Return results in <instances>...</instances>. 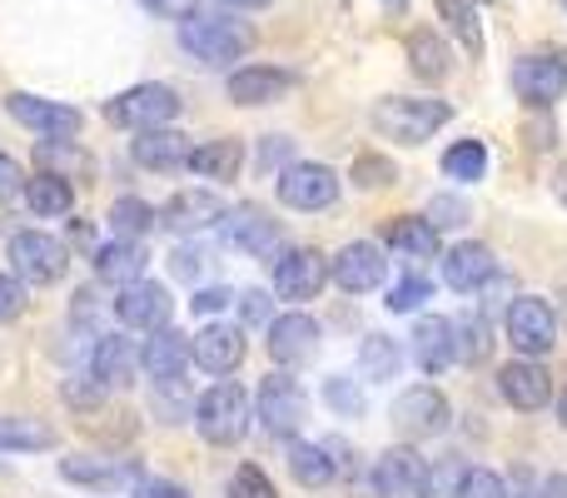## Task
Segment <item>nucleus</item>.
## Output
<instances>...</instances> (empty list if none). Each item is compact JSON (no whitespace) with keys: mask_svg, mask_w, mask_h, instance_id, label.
<instances>
[{"mask_svg":"<svg viewBox=\"0 0 567 498\" xmlns=\"http://www.w3.org/2000/svg\"><path fill=\"white\" fill-rule=\"evenodd\" d=\"M169 309H175V299H169L165 284H150V280H130V284H120L115 319L125 324V329H140V334L165 329V324H169Z\"/></svg>","mask_w":567,"mask_h":498,"instance_id":"obj_12","label":"nucleus"},{"mask_svg":"<svg viewBox=\"0 0 567 498\" xmlns=\"http://www.w3.org/2000/svg\"><path fill=\"white\" fill-rule=\"evenodd\" d=\"M498 394L513 404L518 414H538L553 399V379L538 359H513L498 369Z\"/></svg>","mask_w":567,"mask_h":498,"instance_id":"obj_19","label":"nucleus"},{"mask_svg":"<svg viewBox=\"0 0 567 498\" xmlns=\"http://www.w3.org/2000/svg\"><path fill=\"white\" fill-rule=\"evenodd\" d=\"M90 374H95L105 389H125L140 374V344L125 334H95L90 344Z\"/></svg>","mask_w":567,"mask_h":498,"instance_id":"obj_18","label":"nucleus"},{"mask_svg":"<svg viewBox=\"0 0 567 498\" xmlns=\"http://www.w3.org/2000/svg\"><path fill=\"white\" fill-rule=\"evenodd\" d=\"M423 220H429L433 230L463 225V220H468V205H463V200H449V195H443V200H433V205H429V215H423Z\"/></svg>","mask_w":567,"mask_h":498,"instance_id":"obj_48","label":"nucleus"},{"mask_svg":"<svg viewBox=\"0 0 567 498\" xmlns=\"http://www.w3.org/2000/svg\"><path fill=\"white\" fill-rule=\"evenodd\" d=\"M429 294H433V280H423V274L413 270L403 284H393L389 309H393V314H413V309H423V304H429Z\"/></svg>","mask_w":567,"mask_h":498,"instance_id":"obj_43","label":"nucleus"},{"mask_svg":"<svg viewBox=\"0 0 567 498\" xmlns=\"http://www.w3.org/2000/svg\"><path fill=\"white\" fill-rule=\"evenodd\" d=\"M433 10H439L443 26L458 35V45L478 60L483 55V30H478V10H473V0H433Z\"/></svg>","mask_w":567,"mask_h":498,"instance_id":"obj_35","label":"nucleus"},{"mask_svg":"<svg viewBox=\"0 0 567 498\" xmlns=\"http://www.w3.org/2000/svg\"><path fill=\"white\" fill-rule=\"evenodd\" d=\"M10 264L25 284H55L70 270V250L55 235H40V230H20L10 240Z\"/></svg>","mask_w":567,"mask_h":498,"instance_id":"obj_10","label":"nucleus"},{"mask_svg":"<svg viewBox=\"0 0 567 498\" xmlns=\"http://www.w3.org/2000/svg\"><path fill=\"white\" fill-rule=\"evenodd\" d=\"M303 414H309V399H303L299 379H289V374H269L265 384H259V399H255V419L265 434H275V439H293V434L303 429Z\"/></svg>","mask_w":567,"mask_h":498,"instance_id":"obj_5","label":"nucleus"},{"mask_svg":"<svg viewBox=\"0 0 567 498\" xmlns=\"http://www.w3.org/2000/svg\"><path fill=\"white\" fill-rule=\"evenodd\" d=\"M453 354L458 364H478L488 354V324L483 319H458L453 324Z\"/></svg>","mask_w":567,"mask_h":498,"instance_id":"obj_41","label":"nucleus"},{"mask_svg":"<svg viewBox=\"0 0 567 498\" xmlns=\"http://www.w3.org/2000/svg\"><path fill=\"white\" fill-rule=\"evenodd\" d=\"M473 6H493V0H473Z\"/></svg>","mask_w":567,"mask_h":498,"instance_id":"obj_62","label":"nucleus"},{"mask_svg":"<svg viewBox=\"0 0 567 498\" xmlns=\"http://www.w3.org/2000/svg\"><path fill=\"white\" fill-rule=\"evenodd\" d=\"M239 314H245V324H265L275 314V299L265 289H249V294H239Z\"/></svg>","mask_w":567,"mask_h":498,"instance_id":"obj_50","label":"nucleus"},{"mask_svg":"<svg viewBox=\"0 0 567 498\" xmlns=\"http://www.w3.org/2000/svg\"><path fill=\"white\" fill-rule=\"evenodd\" d=\"M329 284V254L313 250V245H299V250H284L275 260V294L289 304H303Z\"/></svg>","mask_w":567,"mask_h":498,"instance_id":"obj_9","label":"nucleus"},{"mask_svg":"<svg viewBox=\"0 0 567 498\" xmlns=\"http://www.w3.org/2000/svg\"><path fill=\"white\" fill-rule=\"evenodd\" d=\"M140 464H115V459H60V479L80 484V489H125L140 479Z\"/></svg>","mask_w":567,"mask_h":498,"instance_id":"obj_27","label":"nucleus"},{"mask_svg":"<svg viewBox=\"0 0 567 498\" xmlns=\"http://www.w3.org/2000/svg\"><path fill=\"white\" fill-rule=\"evenodd\" d=\"M175 115H179V90L159 85V80H145V85L110 100V120L125 130H155V125H169Z\"/></svg>","mask_w":567,"mask_h":498,"instance_id":"obj_8","label":"nucleus"},{"mask_svg":"<svg viewBox=\"0 0 567 498\" xmlns=\"http://www.w3.org/2000/svg\"><path fill=\"white\" fill-rule=\"evenodd\" d=\"M20 190H25V175H20V165L10 155H0V205H6V200H16Z\"/></svg>","mask_w":567,"mask_h":498,"instance_id":"obj_52","label":"nucleus"},{"mask_svg":"<svg viewBox=\"0 0 567 498\" xmlns=\"http://www.w3.org/2000/svg\"><path fill=\"white\" fill-rule=\"evenodd\" d=\"M508 498H543V489L528 479V474H513V484H508Z\"/></svg>","mask_w":567,"mask_h":498,"instance_id":"obj_55","label":"nucleus"},{"mask_svg":"<svg viewBox=\"0 0 567 498\" xmlns=\"http://www.w3.org/2000/svg\"><path fill=\"white\" fill-rule=\"evenodd\" d=\"M299 85L293 70H279V65H245L229 75V100L235 105H279L289 90Z\"/></svg>","mask_w":567,"mask_h":498,"instance_id":"obj_21","label":"nucleus"},{"mask_svg":"<svg viewBox=\"0 0 567 498\" xmlns=\"http://www.w3.org/2000/svg\"><path fill=\"white\" fill-rule=\"evenodd\" d=\"M169 270H175L179 280H195V274H199V254L195 250H175V254H169Z\"/></svg>","mask_w":567,"mask_h":498,"instance_id":"obj_54","label":"nucleus"},{"mask_svg":"<svg viewBox=\"0 0 567 498\" xmlns=\"http://www.w3.org/2000/svg\"><path fill=\"white\" fill-rule=\"evenodd\" d=\"M215 6H225V10H265L269 0H215Z\"/></svg>","mask_w":567,"mask_h":498,"instance_id":"obj_58","label":"nucleus"},{"mask_svg":"<svg viewBox=\"0 0 567 498\" xmlns=\"http://www.w3.org/2000/svg\"><path fill=\"white\" fill-rule=\"evenodd\" d=\"M6 110L10 120H20L25 130H35V135H80V110L75 105H60V100H40V95H25V90H16V95H6Z\"/></svg>","mask_w":567,"mask_h":498,"instance_id":"obj_16","label":"nucleus"},{"mask_svg":"<svg viewBox=\"0 0 567 498\" xmlns=\"http://www.w3.org/2000/svg\"><path fill=\"white\" fill-rule=\"evenodd\" d=\"M443 175L458 180V185H478L488 175V150L478 140H458V145L443 150Z\"/></svg>","mask_w":567,"mask_h":498,"instance_id":"obj_36","label":"nucleus"},{"mask_svg":"<svg viewBox=\"0 0 567 498\" xmlns=\"http://www.w3.org/2000/svg\"><path fill=\"white\" fill-rule=\"evenodd\" d=\"M289 474L303 489H329L333 484V459L323 444H293L289 449Z\"/></svg>","mask_w":567,"mask_h":498,"instance_id":"obj_34","label":"nucleus"},{"mask_svg":"<svg viewBox=\"0 0 567 498\" xmlns=\"http://www.w3.org/2000/svg\"><path fill=\"white\" fill-rule=\"evenodd\" d=\"M508 344L523 354V359H538L558 344V314H553L548 299L538 294H518L508 304Z\"/></svg>","mask_w":567,"mask_h":498,"instance_id":"obj_7","label":"nucleus"},{"mask_svg":"<svg viewBox=\"0 0 567 498\" xmlns=\"http://www.w3.org/2000/svg\"><path fill=\"white\" fill-rule=\"evenodd\" d=\"M179 45L189 50L205 65H229V60L249 55L255 45V30L245 20H235L229 10H215V16H185L179 20Z\"/></svg>","mask_w":567,"mask_h":498,"instance_id":"obj_1","label":"nucleus"},{"mask_svg":"<svg viewBox=\"0 0 567 498\" xmlns=\"http://www.w3.org/2000/svg\"><path fill=\"white\" fill-rule=\"evenodd\" d=\"M279 155H289V145H284V135H275V140H269V150H265V155H259V165H275Z\"/></svg>","mask_w":567,"mask_h":498,"instance_id":"obj_56","label":"nucleus"},{"mask_svg":"<svg viewBox=\"0 0 567 498\" xmlns=\"http://www.w3.org/2000/svg\"><path fill=\"white\" fill-rule=\"evenodd\" d=\"M513 90H518V100L548 110L553 100L567 95V60L563 55H523L518 65H513Z\"/></svg>","mask_w":567,"mask_h":498,"instance_id":"obj_15","label":"nucleus"},{"mask_svg":"<svg viewBox=\"0 0 567 498\" xmlns=\"http://www.w3.org/2000/svg\"><path fill=\"white\" fill-rule=\"evenodd\" d=\"M140 6H145L150 16H159V20H185V16H195L199 0H140Z\"/></svg>","mask_w":567,"mask_h":498,"instance_id":"obj_51","label":"nucleus"},{"mask_svg":"<svg viewBox=\"0 0 567 498\" xmlns=\"http://www.w3.org/2000/svg\"><path fill=\"white\" fill-rule=\"evenodd\" d=\"M319 354V324L309 319L303 309H289L269 324V359L284 364V369H299Z\"/></svg>","mask_w":567,"mask_h":498,"instance_id":"obj_17","label":"nucleus"},{"mask_svg":"<svg viewBox=\"0 0 567 498\" xmlns=\"http://www.w3.org/2000/svg\"><path fill=\"white\" fill-rule=\"evenodd\" d=\"M25 205L35 210V215H70L75 210V185H70L65 175H55V170H40V175H25Z\"/></svg>","mask_w":567,"mask_h":498,"instance_id":"obj_29","label":"nucleus"},{"mask_svg":"<svg viewBox=\"0 0 567 498\" xmlns=\"http://www.w3.org/2000/svg\"><path fill=\"white\" fill-rule=\"evenodd\" d=\"M229 498H279V489L259 464H239L235 479H229Z\"/></svg>","mask_w":567,"mask_h":498,"instance_id":"obj_42","label":"nucleus"},{"mask_svg":"<svg viewBox=\"0 0 567 498\" xmlns=\"http://www.w3.org/2000/svg\"><path fill=\"white\" fill-rule=\"evenodd\" d=\"M329 280L339 284L343 294H369V289H379V284L389 280V260H383L379 245H369V240H353V245H343L329 260Z\"/></svg>","mask_w":567,"mask_h":498,"instance_id":"obj_13","label":"nucleus"},{"mask_svg":"<svg viewBox=\"0 0 567 498\" xmlns=\"http://www.w3.org/2000/svg\"><path fill=\"white\" fill-rule=\"evenodd\" d=\"M245 329H235V324H205V329L189 339V364H199L205 374H215V379H225V374H235L239 364H245Z\"/></svg>","mask_w":567,"mask_h":498,"instance_id":"obj_14","label":"nucleus"},{"mask_svg":"<svg viewBox=\"0 0 567 498\" xmlns=\"http://www.w3.org/2000/svg\"><path fill=\"white\" fill-rule=\"evenodd\" d=\"M100 399H105V384H100L95 374H75V379H65V404L70 409H95Z\"/></svg>","mask_w":567,"mask_h":498,"instance_id":"obj_46","label":"nucleus"},{"mask_svg":"<svg viewBox=\"0 0 567 498\" xmlns=\"http://www.w3.org/2000/svg\"><path fill=\"white\" fill-rule=\"evenodd\" d=\"M90 264H95L100 280L130 284V280H145L150 254H145V240H110V245L95 250V260H90Z\"/></svg>","mask_w":567,"mask_h":498,"instance_id":"obj_28","label":"nucleus"},{"mask_svg":"<svg viewBox=\"0 0 567 498\" xmlns=\"http://www.w3.org/2000/svg\"><path fill=\"white\" fill-rule=\"evenodd\" d=\"M409 70L423 80V85H439V80H449V70H453V50L443 45L433 30H413L409 35Z\"/></svg>","mask_w":567,"mask_h":498,"instance_id":"obj_31","label":"nucleus"},{"mask_svg":"<svg viewBox=\"0 0 567 498\" xmlns=\"http://www.w3.org/2000/svg\"><path fill=\"white\" fill-rule=\"evenodd\" d=\"M563 6H567V0H563Z\"/></svg>","mask_w":567,"mask_h":498,"instance_id":"obj_63","label":"nucleus"},{"mask_svg":"<svg viewBox=\"0 0 567 498\" xmlns=\"http://www.w3.org/2000/svg\"><path fill=\"white\" fill-rule=\"evenodd\" d=\"M543 498H567V474H553V479L543 484Z\"/></svg>","mask_w":567,"mask_h":498,"instance_id":"obj_57","label":"nucleus"},{"mask_svg":"<svg viewBox=\"0 0 567 498\" xmlns=\"http://www.w3.org/2000/svg\"><path fill=\"white\" fill-rule=\"evenodd\" d=\"M409 339H413V364H419L423 374H443L449 364H458V354H453V319L423 314Z\"/></svg>","mask_w":567,"mask_h":498,"instance_id":"obj_25","label":"nucleus"},{"mask_svg":"<svg viewBox=\"0 0 567 498\" xmlns=\"http://www.w3.org/2000/svg\"><path fill=\"white\" fill-rule=\"evenodd\" d=\"M275 195L284 210H329L339 200V175L329 165H313V160H293L289 170H279Z\"/></svg>","mask_w":567,"mask_h":498,"instance_id":"obj_6","label":"nucleus"},{"mask_svg":"<svg viewBox=\"0 0 567 498\" xmlns=\"http://www.w3.org/2000/svg\"><path fill=\"white\" fill-rule=\"evenodd\" d=\"M383 10H389V16H403V10H409V0H383Z\"/></svg>","mask_w":567,"mask_h":498,"instance_id":"obj_60","label":"nucleus"},{"mask_svg":"<svg viewBox=\"0 0 567 498\" xmlns=\"http://www.w3.org/2000/svg\"><path fill=\"white\" fill-rule=\"evenodd\" d=\"M463 474H468V464H463V459L429 464V469H423V484H419V498H458Z\"/></svg>","mask_w":567,"mask_h":498,"instance_id":"obj_39","label":"nucleus"},{"mask_svg":"<svg viewBox=\"0 0 567 498\" xmlns=\"http://www.w3.org/2000/svg\"><path fill=\"white\" fill-rule=\"evenodd\" d=\"M110 230H115V240H145L150 230L159 225V215L145 205L140 195H120L115 205H110V220H105Z\"/></svg>","mask_w":567,"mask_h":498,"instance_id":"obj_33","label":"nucleus"},{"mask_svg":"<svg viewBox=\"0 0 567 498\" xmlns=\"http://www.w3.org/2000/svg\"><path fill=\"white\" fill-rule=\"evenodd\" d=\"M130 494H135V498H189V489H185V484L150 479V474H140V479L130 484Z\"/></svg>","mask_w":567,"mask_h":498,"instance_id":"obj_49","label":"nucleus"},{"mask_svg":"<svg viewBox=\"0 0 567 498\" xmlns=\"http://www.w3.org/2000/svg\"><path fill=\"white\" fill-rule=\"evenodd\" d=\"M423 469H429V464H423L419 454L409 449V444H399V449L379 454V464H373V494H379V498H409V494H419Z\"/></svg>","mask_w":567,"mask_h":498,"instance_id":"obj_24","label":"nucleus"},{"mask_svg":"<svg viewBox=\"0 0 567 498\" xmlns=\"http://www.w3.org/2000/svg\"><path fill=\"white\" fill-rule=\"evenodd\" d=\"M458 498H508V479H498L493 469H468Z\"/></svg>","mask_w":567,"mask_h":498,"instance_id":"obj_45","label":"nucleus"},{"mask_svg":"<svg viewBox=\"0 0 567 498\" xmlns=\"http://www.w3.org/2000/svg\"><path fill=\"white\" fill-rule=\"evenodd\" d=\"M140 369H145L155 384H185L189 339L175 329H155L145 344H140Z\"/></svg>","mask_w":567,"mask_h":498,"instance_id":"obj_22","label":"nucleus"},{"mask_svg":"<svg viewBox=\"0 0 567 498\" xmlns=\"http://www.w3.org/2000/svg\"><path fill=\"white\" fill-rule=\"evenodd\" d=\"M389 250L403 254L409 264H423L439 254V230L419 215H403V220H393V230H389Z\"/></svg>","mask_w":567,"mask_h":498,"instance_id":"obj_32","label":"nucleus"},{"mask_svg":"<svg viewBox=\"0 0 567 498\" xmlns=\"http://www.w3.org/2000/svg\"><path fill=\"white\" fill-rule=\"evenodd\" d=\"M249 419H255V404H249V394L239 389L235 379H219L215 389H205L195 404V429H199V439L215 444V449H229V444L245 439Z\"/></svg>","mask_w":567,"mask_h":498,"instance_id":"obj_2","label":"nucleus"},{"mask_svg":"<svg viewBox=\"0 0 567 498\" xmlns=\"http://www.w3.org/2000/svg\"><path fill=\"white\" fill-rule=\"evenodd\" d=\"M493 274H498V254L488 245H478V240H463V245H453L443 254V284L458 294H478Z\"/></svg>","mask_w":567,"mask_h":498,"instance_id":"obj_20","label":"nucleus"},{"mask_svg":"<svg viewBox=\"0 0 567 498\" xmlns=\"http://www.w3.org/2000/svg\"><path fill=\"white\" fill-rule=\"evenodd\" d=\"M189 140L175 135L169 125H155V130H135V145L130 155L140 160L145 170H189Z\"/></svg>","mask_w":567,"mask_h":498,"instance_id":"obj_26","label":"nucleus"},{"mask_svg":"<svg viewBox=\"0 0 567 498\" xmlns=\"http://www.w3.org/2000/svg\"><path fill=\"white\" fill-rule=\"evenodd\" d=\"M229 299H235V294H229L225 284H209V289L195 294V309L199 314H219V309H229Z\"/></svg>","mask_w":567,"mask_h":498,"instance_id":"obj_53","label":"nucleus"},{"mask_svg":"<svg viewBox=\"0 0 567 498\" xmlns=\"http://www.w3.org/2000/svg\"><path fill=\"white\" fill-rule=\"evenodd\" d=\"M553 195L567 205V165H558V175H553Z\"/></svg>","mask_w":567,"mask_h":498,"instance_id":"obj_59","label":"nucleus"},{"mask_svg":"<svg viewBox=\"0 0 567 498\" xmlns=\"http://www.w3.org/2000/svg\"><path fill=\"white\" fill-rule=\"evenodd\" d=\"M399 364H403V354H399V344L389 339V334H369V339L359 344V374L363 379H393L399 374Z\"/></svg>","mask_w":567,"mask_h":498,"instance_id":"obj_37","label":"nucleus"},{"mask_svg":"<svg viewBox=\"0 0 567 498\" xmlns=\"http://www.w3.org/2000/svg\"><path fill=\"white\" fill-rule=\"evenodd\" d=\"M353 180H359L363 190H383L399 180V170H393V160H383V155H359L353 160Z\"/></svg>","mask_w":567,"mask_h":498,"instance_id":"obj_44","label":"nucleus"},{"mask_svg":"<svg viewBox=\"0 0 567 498\" xmlns=\"http://www.w3.org/2000/svg\"><path fill=\"white\" fill-rule=\"evenodd\" d=\"M363 379H323V404H329L339 419H363V409H369V399H363V389H359Z\"/></svg>","mask_w":567,"mask_h":498,"instance_id":"obj_40","label":"nucleus"},{"mask_svg":"<svg viewBox=\"0 0 567 498\" xmlns=\"http://www.w3.org/2000/svg\"><path fill=\"white\" fill-rule=\"evenodd\" d=\"M558 419H563V429H567V389L558 394Z\"/></svg>","mask_w":567,"mask_h":498,"instance_id":"obj_61","label":"nucleus"},{"mask_svg":"<svg viewBox=\"0 0 567 498\" xmlns=\"http://www.w3.org/2000/svg\"><path fill=\"white\" fill-rule=\"evenodd\" d=\"M449 120H453V110L443 105V100H429V95H389L373 105L379 135L399 140V145H423V140L439 135Z\"/></svg>","mask_w":567,"mask_h":498,"instance_id":"obj_3","label":"nucleus"},{"mask_svg":"<svg viewBox=\"0 0 567 498\" xmlns=\"http://www.w3.org/2000/svg\"><path fill=\"white\" fill-rule=\"evenodd\" d=\"M389 419H393V429H399V439L419 444V439H433V434L449 429L453 409H449V399H443L433 384H413V389H403L399 399H393Z\"/></svg>","mask_w":567,"mask_h":498,"instance_id":"obj_4","label":"nucleus"},{"mask_svg":"<svg viewBox=\"0 0 567 498\" xmlns=\"http://www.w3.org/2000/svg\"><path fill=\"white\" fill-rule=\"evenodd\" d=\"M0 449H20V454L55 449V429L40 419H0Z\"/></svg>","mask_w":567,"mask_h":498,"instance_id":"obj_38","label":"nucleus"},{"mask_svg":"<svg viewBox=\"0 0 567 498\" xmlns=\"http://www.w3.org/2000/svg\"><path fill=\"white\" fill-rule=\"evenodd\" d=\"M225 205H219L215 190H179L165 210H159V225L175 230V235H199V230L219 225Z\"/></svg>","mask_w":567,"mask_h":498,"instance_id":"obj_23","label":"nucleus"},{"mask_svg":"<svg viewBox=\"0 0 567 498\" xmlns=\"http://www.w3.org/2000/svg\"><path fill=\"white\" fill-rule=\"evenodd\" d=\"M239 165H245L239 140H205V145L189 150V170H195V175H205V180H219V185L239 180Z\"/></svg>","mask_w":567,"mask_h":498,"instance_id":"obj_30","label":"nucleus"},{"mask_svg":"<svg viewBox=\"0 0 567 498\" xmlns=\"http://www.w3.org/2000/svg\"><path fill=\"white\" fill-rule=\"evenodd\" d=\"M219 230H225L229 245L245 250V254H255V260H265V254H279L284 250V225L269 215V210H259V205L225 210V215H219Z\"/></svg>","mask_w":567,"mask_h":498,"instance_id":"obj_11","label":"nucleus"},{"mask_svg":"<svg viewBox=\"0 0 567 498\" xmlns=\"http://www.w3.org/2000/svg\"><path fill=\"white\" fill-rule=\"evenodd\" d=\"M20 309H25V284H20V274H0V324L20 319Z\"/></svg>","mask_w":567,"mask_h":498,"instance_id":"obj_47","label":"nucleus"}]
</instances>
